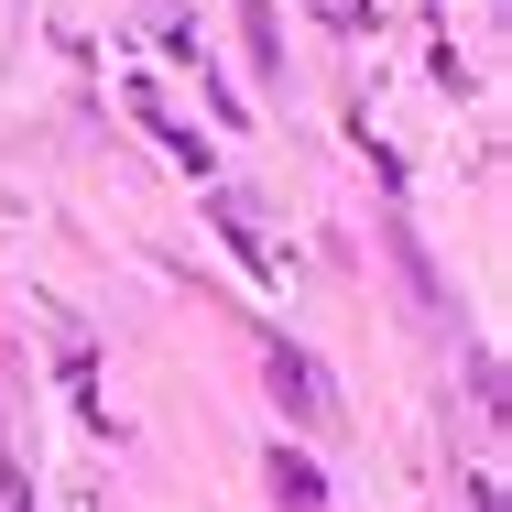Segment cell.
<instances>
[{
  "mask_svg": "<svg viewBox=\"0 0 512 512\" xmlns=\"http://www.w3.org/2000/svg\"><path fill=\"white\" fill-rule=\"evenodd\" d=\"M273 393L295 404V425H338V393H327V371L306 349H273Z\"/></svg>",
  "mask_w": 512,
  "mask_h": 512,
  "instance_id": "1",
  "label": "cell"
},
{
  "mask_svg": "<svg viewBox=\"0 0 512 512\" xmlns=\"http://www.w3.org/2000/svg\"><path fill=\"white\" fill-rule=\"evenodd\" d=\"M273 491H284V512H316V502H327V480H316L306 458H284V447H273Z\"/></svg>",
  "mask_w": 512,
  "mask_h": 512,
  "instance_id": "2",
  "label": "cell"
}]
</instances>
